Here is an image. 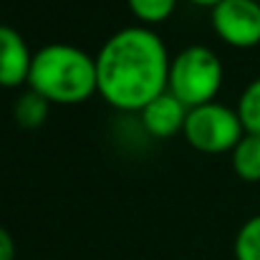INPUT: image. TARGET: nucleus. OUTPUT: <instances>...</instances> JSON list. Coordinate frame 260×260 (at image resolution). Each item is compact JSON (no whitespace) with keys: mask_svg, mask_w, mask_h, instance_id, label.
<instances>
[{"mask_svg":"<svg viewBox=\"0 0 260 260\" xmlns=\"http://www.w3.org/2000/svg\"><path fill=\"white\" fill-rule=\"evenodd\" d=\"M170 66V51L154 28L126 25L111 33L96 53L99 96L116 111L142 114L167 91Z\"/></svg>","mask_w":260,"mask_h":260,"instance_id":"f257e3e1","label":"nucleus"},{"mask_svg":"<svg viewBox=\"0 0 260 260\" xmlns=\"http://www.w3.org/2000/svg\"><path fill=\"white\" fill-rule=\"evenodd\" d=\"M28 88L48 104H84L99 93L96 56L74 43H48L33 53Z\"/></svg>","mask_w":260,"mask_h":260,"instance_id":"f03ea898","label":"nucleus"},{"mask_svg":"<svg viewBox=\"0 0 260 260\" xmlns=\"http://www.w3.org/2000/svg\"><path fill=\"white\" fill-rule=\"evenodd\" d=\"M225 81V69L220 56L207 46H187L172 58L167 91L174 93L187 109L205 106L215 101Z\"/></svg>","mask_w":260,"mask_h":260,"instance_id":"7ed1b4c3","label":"nucleus"},{"mask_svg":"<svg viewBox=\"0 0 260 260\" xmlns=\"http://www.w3.org/2000/svg\"><path fill=\"white\" fill-rule=\"evenodd\" d=\"M184 139L200 154H233L238 142L245 137L238 109L228 104L210 101L205 106H194L184 121Z\"/></svg>","mask_w":260,"mask_h":260,"instance_id":"20e7f679","label":"nucleus"},{"mask_svg":"<svg viewBox=\"0 0 260 260\" xmlns=\"http://www.w3.org/2000/svg\"><path fill=\"white\" fill-rule=\"evenodd\" d=\"M212 30L233 48L260 46V3L258 0H222L210 10Z\"/></svg>","mask_w":260,"mask_h":260,"instance_id":"39448f33","label":"nucleus"},{"mask_svg":"<svg viewBox=\"0 0 260 260\" xmlns=\"http://www.w3.org/2000/svg\"><path fill=\"white\" fill-rule=\"evenodd\" d=\"M33 51L20 30L0 23V88L28 86Z\"/></svg>","mask_w":260,"mask_h":260,"instance_id":"423d86ee","label":"nucleus"},{"mask_svg":"<svg viewBox=\"0 0 260 260\" xmlns=\"http://www.w3.org/2000/svg\"><path fill=\"white\" fill-rule=\"evenodd\" d=\"M187 114L189 109L174 96L170 91L159 93L154 101H149L144 109H142V126L157 137V139H170L174 134H182L184 132V121H187Z\"/></svg>","mask_w":260,"mask_h":260,"instance_id":"0eeeda50","label":"nucleus"},{"mask_svg":"<svg viewBox=\"0 0 260 260\" xmlns=\"http://www.w3.org/2000/svg\"><path fill=\"white\" fill-rule=\"evenodd\" d=\"M48 111H51V104H48L41 93H36V91L28 88V91H23V93L18 96V101H15V106H13V119H15V124H18L20 129L36 132V129H41V126L46 124Z\"/></svg>","mask_w":260,"mask_h":260,"instance_id":"6e6552de","label":"nucleus"},{"mask_svg":"<svg viewBox=\"0 0 260 260\" xmlns=\"http://www.w3.org/2000/svg\"><path fill=\"white\" fill-rule=\"evenodd\" d=\"M233 170L243 182H260V137L245 134L230 154Z\"/></svg>","mask_w":260,"mask_h":260,"instance_id":"1a4fd4ad","label":"nucleus"},{"mask_svg":"<svg viewBox=\"0 0 260 260\" xmlns=\"http://www.w3.org/2000/svg\"><path fill=\"white\" fill-rule=\"evenodd\" d=\"M126 5L132 15L147 28L170 20L172 13L177 10V0H126Z\"/></svg>","mask_w":260,"mask_h":260,"instance_id":"9d476101","label":"nucleus"},{"mask_svg":"<svg viewBox=\"0 0 260 260\" xmlns=\"http://www.w3.org/2000/svg\"><path fill=\"white\" fill-rule=\"evenodd\" d=\"M235 109H238V116L243 121L245 134H258L260 137V76L243 88Z\"/></svg>","mask_w":260,"mask_h":260,"instance_id":"9b49d317","label":"nucleus"},{"mask_svg":"<svg viewBox=\"0 0 260 260\" xmlns=\"http://www.w3.org/2000/svg\"><path fill=\"white\" fill-rule=\"evenodd\" d=\"M235 260H260V215L245 220L235 235Z\"/></svg>","mask_w":260,"mask_h":260,"instance_id":"f8f14e48","label":"nucleus"},{"mask_svg":"<svg viewBox=\"0 0 260 260\" xmlns=\"http://www.w3.org/2000/svg\"><path fill=\"white\" fill-rule=\"evenodd\" d=\"M0 260H15V240L3 225H0Z\"/></svg>","mask_w":260,"mask_h":260,"instance_id":"ddd939ff","label":"nucleus"},{"mask_svg":"<svg viewBox=\"0 0 260 260\" xmlns=\"http://www.w3.org/2000/svg\"><path fill=\"white\" fill-rule=\"evenodd\" d=\"M187 3H192V5H197V8H215L217 3H222V0H187Z\"/></svg>","mask_w":260,"mask_h":260,"instance_id":"4468645a","label":"nucleus"},{"mask_svg":"<svg viewBox=\"0 0 260 260\" xmlns=\"http://www.w3.org/2000/svg\"><path fill=\"white\" fill-rule=\"evenodd\" d=\"M258 3H260V0H258Z\"/></svg>","mask_w":260,"mask_h":260,"instance_id":"2eb2a0df","label":"nucleus"}]
</instances>
